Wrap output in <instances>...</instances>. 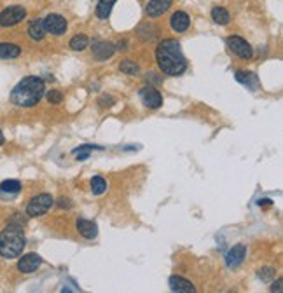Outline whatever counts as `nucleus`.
Listing matches in <instances>:
<instances>
[{
  "label": "nucleus",
  "mask_w": 283,
  "mask_h": 293,
  "mask_svg": "<svg viewBox=\"0 0 283 293\" xmlns=\"http://www.w3.org/2000/svg\"><path fill=\"white\" fill-rule=\"evenodd\" d=\"M156 61L159 70L166 75H182L187 70V61L180 44L173 39H165L156 47Z\"/></svg>",
  "instance_id": "f257e3e1"
},
{
  "label": "nucleus",
  "mask_w": 283,
  "mask_h": 293,
  "mask_svg": "<svg viewBox=\"0 0 283 293\" xmlns=\"http://www.w3.org/2000/svg\"><path fill=\"white\" fill-rule=\"evenodd\" d=\"M24 220L21 215H12L6 229L0 232V256L7 260L18 258L24 250V232H23Z\"/></svg>",
  "instance_id": "f03ea898"
},
{
  "label": "nucleus",
  "mask_w": 283,
  "mask_h": 293,
  "mask_svg": "<svg viewBox=\"0 0 283 293\" xmlns=\"http://www.w3.org/2000/svg\"><path fill=\"white\" fill-rule=\"evenodd\" d=\"M44 93H46L44 80L37 75H28L14 85V89L11 91V101L16 107L30 108L42 100Z\"/></svg>",
  "instance_id": "7ed1b4c3"
},
{
  "label": "nucleus",
  "mask_w": 283,
  "mask_h": 293,
  "mask_svg": "<svg viewBox=\"0 0 283 293\" xmlns=\"http://www.w3.org/2000/svg\"><path fill=\"white\" fill-rule=\"evenodd\" d=\"M27 18V9L23 6H9L4 11H0V26L11 28L16 26Z\"/></svg>",
  "instance_id": "20e7f679"
},
{
  "label": "nucleus",
  "mask_w": 283,
  "mask_h": 293,
  "mask_svg": "<svg viewBox=\"0 0 283 293\" xmlns=\"http://www.w3.org/2000/svg\"><path fill=\"white\" fill-rule=\"evenodd\" d=\"M225 44H227L229 51H231L233 54H236L238 58H241V60H250V58H252V56H253V49H252V46H250V44L243 39V37H240V35H231V37H227Z\"/></svg>",
  "instance_id": "39448f33"
},
{
  "label": "nucleus",
  "mask_w": 283,
  "mask_h": 293,
  "mask_svg": "<svg viewBox=\"0 0 283 293\" xmlns=\"http://www.w3.org/2000/svg\"><path fill=\"white\" fill-rule=\"evenodd\" d=\"M53 197L49 194H39L30 199L27 204V215L28 217H40V215L47 213L49 208L53 206Z\"/></svg>",
  "instance_id": "423d86ee"
},
{
  "label": "nucleus",
  "mask_w": 283,
  "mask_h": 293,
  "mask_svg": "<svg viewBox=\"0 0 283 293\" xmlns=\"http://www.w3.org/2000/svg\"><path fill=\"white\" fill-rule=\"evenodd\" d=\"M42 23H44V30H46V34H51V35H63L68 28L67 19H65L61 14H56V12L47 14L46 18L42 19Z\"/></svg>",
  "instance_id": "0eeeda50"
},
{
  "label": "nucleus",
  "mask_w": 283,
  "mask_h": 293,
  "mask_svg": "<svg viewBox=\"0 0 283 293\" xmlns=\"http://www.w3.org/2000/svg\"><path fill=\"white\" fill-rule=\"evenodd\" d=\"M140 100L150 110H156L163 105V95L156 87H152V85H145V87L140 89Z\"/></svg>",
  "instance_id": "6e6552de"
},
{
  "label": "nucleus",
  "mask_w": 283,
  "mask_h": 293,
  "mask_svg": "<svg viewBox=\"0 0 283 293\" xmlns=\"http://www.w3.org/2000/svg\"><path fill=\"white\" fill-rule=\"evenodd\" d=\"M42 266V258L37 253H28L23 255L21 258L18 260V269L23 274H30V272H35L37 269Z\"/></svg>",
  "instance_id": "1a4fd4ad"
},
{
  "label": "nucleus",
  "mask_w": 283,
  "mask_h": 293,
  "mask_svg": "<svg viewBox=\"0 0 283 293\" xmlns=\"http://www.w3.org/2000/svg\"><path fill=\"white\" fill-rule=\"evenodd\" d=\"M245 255H247V246L245 244H236L225 255V263H227L229 269H236L243 263Z\"/></svg>",
  "instance_id": "9d476101"
},
{
  "label": "nucleus",
  "mask_w": 283,
  "mask_h": 293,
  "mask_svg": "<svg viewBox=\"0 0 283 293\" xmlns=\"http://www.w3.org/2000/svg\"><path fill=\"white\" fill-rule=\"evenodd\" d=\"M114 52H116V46L107 42V40H96V42L93 44V56L94 60L98 61H105L112 58Z\"/></svg>",
  "instance_id": "9b49d317"
},
{
  "label": "nucleus",
  "mask_w": 283,
  "mask_h": 293,
  "mask_svg": "<svg viewBox=\"0 0 283 293\" xmlns=\"http://www.w3.org/2000/svg\"><path fill=\"white\" fill-rule=\"evenodd\" d=\"M189 24H191V18H189L187 12L184 11H177L171 14L170 18V26L173 32H177V34H184V32L189 28Z\"/></svg>",
  "instance_id": "f8f14e48"
},
{
  "label": "nucleus",
  "mask_w": 283,
  "mask_h": 293,
  "mask_svg": "<svg viewBox=\"0 0 283 293\" xmlns=\"http://www.w3.org/2000/svg\"><path fill=\"white\" fill-rule=\"evenodd\" d=\"M171 2H173V0H149V4H147V7H145L147 16L158 18V16L165 14V12L171 7Z\"/></svg>",
  "instance_id": "ddd939ff"
},
{
  "label": "nucleus",
  "mask_w": 283,
  "mask_h": 293,
  "mask_svg": "<svg viewBox=\"0 0 283 293\" xmlns=\"http://www.w3.org/2000/svg\"><path fill=\"white\" fill-rule=\"evenodd\" d=\"M77 230L79 234L86 239H94L98 236V225L91 220H86V218H79L77 220Z\"/></svg>",
  "instance_id": "4468645a"
},
{
  "label": "nucleus",
  "mask_w": 283,
  "mask_h": 293,
  "mask_svg": "<svg viewBox=\"0 0 283 293\" xmlns=\"http://www.w3.org/2000/svg\"><path fill=\"white\" fill-rule=\"evenodd\" d=\"M170 290L178 293H194L196 288L191 281L180 278V276H171L170 278Z\"/></svg>",
  "instance_id": "2eb2a0df"
},
{
  "label": "nucleus",
  "mask_w": 283,
  "mask_h": 293,
  "mask_svg": "<svg viewBox=\"0 0 283 293\" xmlns=\"http://www.w3.org/2000/svg\"><path fill=\"white\" fill-rule=\"evenodd\" d=\"M28 37H30L32 40H42L44 37H46V30H44V23H42V19H39V18H35V19H32L30 23H28Z\"/></svg>",
  "instance_id": "dca6fc26"
},
{
  "label": "nucleus",
  "mask_w": 283,
  "mask_h": 293,
  "mask_svg": "<svg viewBox=\"0 0 283 293\" xmlns=\"http://www.w3.org/2000/svg\"><path fill=\"white\" fill-rule=\"evenodd\" d=\"M21 192V183L18 180H6L0 183V195L2 197H14Z\"/></svg>",
  "instance_id": "f3484780"
},
{
  "label": "nucleus",
  "mask_w": 283,
  "mask_h": 293,
  "mask_svg": "<svg viewBox=\"0 0 283 293\" xmlns=\"http://www.w3.org/2000/svg\"><path fill=\"white\" fill-rule=\"evenodd\" d=\"M21 54V47L18 44L2 42L0 44V60H14Z\"/></svg>",
  "instance_id": "a211bd4d"
},
{
  "label": "nucleus",
  "mask_w": 283,
  "mask_h": 293,
  "mask_svg": "<svg viewBox=\"0 0 283 293\" xmlns=\"http://www.w3.org/2000/svg\"><path fill=\"white\" fill-rule=\"evenodd\" d=\"M236 80L240 84H245L250 89L259 87V79H257V75H255V73H252V72H245V70L236 72Z\"/></svg>",
  "instance_id": "6ab92c4d"
},
{
  "label": "nucleus",
  "mask_w": 283,
  "mask_h": 293,
  "mask_svg": "<svg viewBox=\"0 0 283 293\" xmlns=\"http://www.w3.org/2000/svg\"><path fill=\"white\" fill-rule=\"evenodd\" d=\"M212 19H213V23L220 24V26H225V24L231 21V16H229V12L225 7L215 6L212 9Z\"/></svg>",
  "instance_id": "aec40b11"
},
{
  "label": "nucleus",
  "mask_w": 283,
  "mask_h": 293,
  "mask_svg": "<svg viewBox=\"0 0 283 293\" xmlns=\"http://www.w3.org/2000/svg\"><path fill=\"white\" fill-rule=\"evenodd\" d=\"M117 0H100L96 6V16L100 19H107L110 16V12H112V7L114 4H116Z\"/></svg>",
  "instance_id": "412c9836"
},
{
  "label": "nucleus",
  "mask_w": 283,
  "mask_h": 293,
  "mask_svg": "<svg viewBox=\"0 0 283 293\" xmlns=\"http://www.w3.org/2000/svg\"><path fill=\"white\" fill-rule=\"evenodd\" d=\"M88 44H89V39H88V35H84V34H77V35H73L72 39H70V49L72 51H84L86 47H88Z\"/></svg>",
  "instance_id": "4be33fe9"
},
{
  "label": "nucleus",
  "mask_w": 283,
  "mask_h": 293,
  "mask_svg": "<svg viewBox=\"0 0 283 293\" xmlns=\"http://www.w3.org/2000/svg\"><path fill=\"white\" fill-rule=\"evenodd\" d=\"M119 70H121L122 73H126V75H135V73L140 72V67H138L135 61L124 60V61H121V65H119Z\"/></svg>",
  "instance_id": "5701e85b"
},
{
  "label": "nucleus",
  "mask_w": 283,
  "mask_h": 293,
  "mask_svg": "<svg viewBox=\"0 0 283 293\" xmlns=\"http://www.w3.org/2000/svg\"><path fill=\"white\" fill-rule=\"evenodd\" d=\"M107 190V182L101 177H94L91 180V192L94 195H100Z\"/></svg>",
  "instance_id": "b1692460"
},
{
  "label": "nucleus",
  "mask_w": 283,
  "mask_h": 293,
  "mask_svg": "<svg viewBox=\"0 0 283 293\" xmlns=\"http://www.w3.org/2000/svg\"><path fill=\"white\" fill-rule=\"evenodd\" d=\"M46 98L51 105H58V103H61V100H63V95H61L58 89H51V91H47Z\"/></svg>",
  "instance_id": "393cba45"
},
{
  "label": "nucleus",
  "mask_w": 283,
  "mask_h": 293,
  "mask_svg": "<svg viewBox=\"0 0 283 293\" xmlns=\"http://www.w3.org/2000/svg\"><path fill=\"white\" fill-rule=\"evenodd\" d=\"M274 274H276V271H274L273 267H262L259 271V278L262 281H271L274 279Z\"/></svg>",
  "instance_id": "a878e982"
},
{
  "label": "nucleus",
  "mask_w": 283,
  "mask_h": 293,
  "mask_svg": "<svg viewBox=\"0 0 283 293\" xmlns=\"http://www.w3.org/2000/svg\"><path fill=\"white\" fill-rule=\"evenodd\" d=\"M98 103H100L104 108L105 107H112V105H114V98L112 96H101L100 100H98Z\"/></svg>",
  "instance_id": "bb28decb"
},
{
  "label": "nucleus",
  "mask_w": 283,
  "mask_h": 293,
  "mask_svg": "<svg viewBox=\"0 0 283 293\" xmlns=\"http://www.w3.org/2000/svg\"><path fill=\"white\" fill-rule=\"evenodd\" d=\"M58 208H72V201L70 199H67V197H61L60 201H58Z\"/></svg>",
  "instance_id": "cd10ccee"
},
{
  "label": "nucleus",
  "mask_w": 283,
  "mask_h": 293,
  "mask_svg": "<svg viewBox=\"0 0 283 293\" xmlns=\"http://www.w3.org/2000/svg\"><path fill=\"white\" fill-rule=\"evenodd\" d=\"M281 284H283V281L276 279V283H273V286H271V291H278V293H280L281 291Z\"/></svg>",
  "instance_id": "c85d7f7f"
},
{
  "label": "nucleus",
  "mask_w": 283,
  "mask_h": 293,
  "mask_svg": "<svg viewBox=\"0 0 283 293\" xmlns=\"http://www.w3.org/2000/svg\"><path fill=\"white\" fill-rule=\"evenodd\" d=\"M147 77H150V79H147V80H152V82H156V84H159L163 80V79H158V75H156V73H149Z\"/></svg>",
  "instance_id": "c756f323"
},
{
  "label": "nucleus",
  "mask_w": 283,
  "mask_h": 293,
  "mask_svg": "<svg viewBox=\"0 0 283 293\" xmlns=\"http://www.w3.org/2000/svg\"><path fill=\"white\" fill-rule=\"evenodd\" d=\"M271 199H259V202H257V204H259V206H269V204H271Z\"/></svg>",
  "instance_id": "7c9ffc66"
},
{
  "label": "nucleus",
  "mask_w": 283,
  "mask_h": 293,
  "mask_svg": "<svg viewBox=\"0 0 283 293\" xmlns=\"http://www.w3.org/2000/svg\"><path fill=\"white\" fill-rule=\"evenodd\" d=\"M116 47H117V51H126V49H124V47H126V40H122V42H119Z\"/></svg>",
  "instance_id": "2f4dec72"
},
{
  "label": "nucleus",
  "mask_w": 283,
  "mask_h": 293,
  "mask_svg": "<svg viewBox=\"0 0 283 293\" xmlns=\"http://www.w3.org/2000/svg\"><path fill=\"white\" fill-rule=\"evenodd\" d=\"M2 143H4V133L0 131V145H2Z\"/></svg>",
  "instance_id": "473e14b6"
}]
</instances>
